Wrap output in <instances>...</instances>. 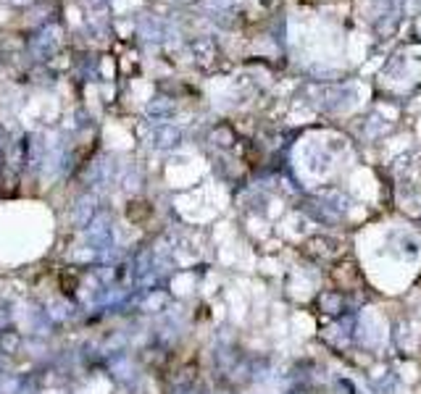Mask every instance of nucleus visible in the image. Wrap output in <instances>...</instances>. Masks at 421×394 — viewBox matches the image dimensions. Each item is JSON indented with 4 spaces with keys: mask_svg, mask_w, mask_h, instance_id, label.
Segmentation results:
<instances>
[{
    "mask_svg": "<svg viewBox=\"0 0 421 394\" xmlns=\"http://www.w3.org/2000/svg\"><path fill=\"white\" fill-rule=\"evenodd\" d=\"M305 255L313 258V260L329 263L342 255V247H340V242L329 240V236H313V240L305 242Z\"/></svg>",
    "mask_w": 421,
    "mask_h": 394,
    "instance_id": "2",
    "label": "nucleus"
},
{
    "mask_svg": "<svg viewBox=\"0 0 421 394\" xmlns=\"http://www.w3.org/2000/svg\"><path fill=\"white\" fill-rule=\"evenodd\" d=\"M316 310L321 316H326L329 320H337L347 313V294L340 292V289H324L316 297Z\"/></svg>",
    "mask_w": 421,
    "mask_h": 394,
    "instance_id": "1",
    "label": "nucleus"
},
{
    "mask_svg": "<svg viewBox=\"0 0 421 394\" xmlns=\"http://www.w3.org/2000/svg\"><path fill=\"white\" fill-rule=\"evenodd\" d=\"M292 394H311V392H305V389H297V392H292Z\"/></svg>",
    "mask_w": 421,
    "mask_h": 394,
    "instance_id": "4",
    "label": "nucleus"
},
{
    "mask_svg": "<svg viewBox=\"0 0 421 394\" xmlns=\"http://www.w3.org/2000/svg\"><path fill=\"white\" fill-rule=\"evenodd\" d=\"M366 376H368V381H374L376 386H382L384 381H389V376H392V373H389L387 362H371V366L366 368Z\"/></svg>",
    "mask_w": 421,
    "mask_h": 394,
    "instance_id": "3",
    "label": "nucleus"
}]
</instances>
